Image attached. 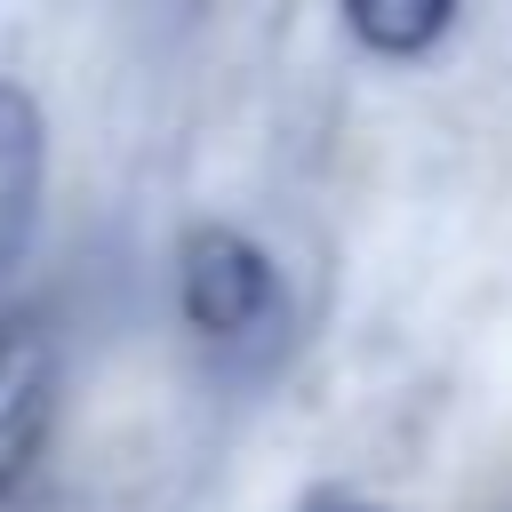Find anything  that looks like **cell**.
I'll return each instance as SVG.
<instances>
[{
  "mask_svg": "<svg viewBox=\"0 0 512 512\" xmlns=\"http://www.w3.org/2000/svg\"><path fill=\"white\" fill-rule=\"evenodd\" d=\"M296 512H384V504L376 496H352V488H312Z\"/></svg>",
  "mask_w": 512,
  "mask_h": 512,
  "instance_id": "5",
  "label": "cell"
},
{
  "mask_svg": "<svg viewBox=\"0 0 512 512\" xmlns=\"http://www.w3.org/2000/svg\"><path fill=\"white\" fill-rule=\"evenodd\" d=\"M176 304H184V328L232 368H272L288 352V328H296L280 264L232 224H192L184 232Z\"/></svg>",
  "mask_w": 512,
  "mask_h": 512,
  "instance_id": "1",
  "label": "cell"
},
{
  "mask_svg": "<svg viewBox=\"0 0 512 512\" xmlns=\"http://www.w3.org/2000/svg\"><path fill=\"white\" fill-rule=\"evenodd\" d=\"M40 176H48V128L32 88L0 80V280L24 264L32 224H40Z\"/></svg>",
  "mask_w": 512,
  "mask_h": 512,
  "instance_id": "3",
  "label": "cell"
},
{
  "mask_svg": "<svg viewBox=\"0 0 512 512\" xmlns=\"http://www.w3.org/2000/svg\"><path fill=\"white\" fill-rule=\"evenodd\" d=\"M344 32L368 56H424L432 40L456 32V8L448 0H360V8H344Z\"/></svg>",
  "mask_w": 512,
  "mask_h": 512,
  "instance_id": "4",
  "label": "cell"
},
{
  "mask_svg": "<svg viewBox=\"0 0 512 512\" xmlns=\"http://www.w3.org/2000/svg\"><path fill=\"white\" fill-rule=\"evenodd\" d=\"M56 336L40 320H0V496L40 464L56 424Z\"/></svg>",
  "mask_w": 512,
  "mask_h": 512,
  "instance_id": "2",
  "label": "cell"
}]
</instances>
